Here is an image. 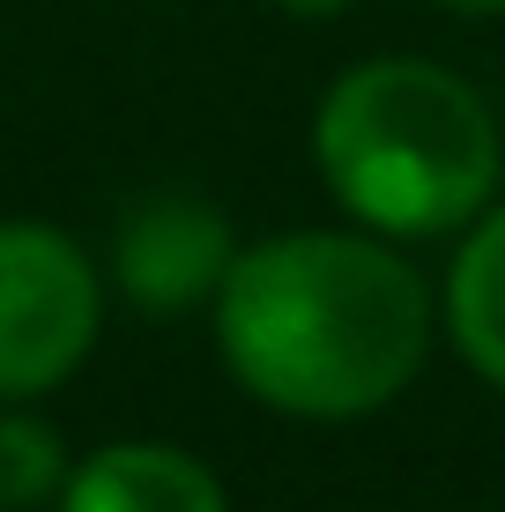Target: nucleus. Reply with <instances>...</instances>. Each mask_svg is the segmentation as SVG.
Here are the masks:
<instances>
[{
    "instance_id": "obj_1",
    "label": "nucleus",
    "mask_w": 505,
    "mask_h": 512,
    "mask_svg": "<svg viewBox=\"0 0 505 512\" xmlns=\"http://www.w3.org/2000/svg\"><path fill=\"white\" fill-rule=\"evenodd\" d=\"M216 349L253 401L350 423L416 379L431 349V290L394 245L283 231L231 260L216 290Z\"/></svg>"
},
{
    "instance_id": "obj_2",
    "label": "nucleus",
    "mask_w": 505,
    "mask_h": 512,
    "mask_svg": "<svg viewBox=\"0 0 505 512\" xmlns=\"http://www.w3.org/2000/svg\"><path fill=\"white\" fill-rule=\"evenodd\" d=\"M312 156L342 208L379 238H446L491 208V104L431 60H364L320 97Z\"/></svg>"
},
{
    "instance_id": "obj_3",
    "label": "nucleus",
    "mask_w": 505,
    "mask_h": 512,
    "mask_svg": "<svg viewBox=\"0 0 505 512\" xmlns=\"http://www.w3.org/2000/svg\"><path fill=\"white\" fill-rule=\"evenodd\" d=\"M104 320L97 268L52 223H0V401L52 394L82 372Z\"/></svg>"
},
{
    "instance_id": "obj_4",
    "label": "nucleus",
    "mask_w": 505,
    "mask_h": 512,
    "mask_svg": "<svg viewBox=\"0 0 505 512\" xmlns=\"http://www.w3.org/2000/svg\"><path fill=\"white\" fill-rule=\"evenodd\" d=\"M231 260H238L231 223L208 201H186V193L142 201L112 238V275L149 320H179L194 305H216Z\"/></svg>"
},
{
    "instance_id": "obj_5",
    "label": "nucleus",
    "mask_w": 505,
    "mask_h": 512,
    "mask_svg": "<svg viewBox=\"0 0 505 512\" xmlns=\"http://www.w3.org/2000/svg\"><path fill=\"white\" fill-rule=\"evenodd\" d=\"M60 512H231V505H223V483L208 475V461L127 438V446H97L90 461L67 468Z\"/></svg>"
},
{
    "instance_id": "obj_6",
    "label": "nucleus",
    "mask_w": 505,
    "mask_h": 512,
    "mask_svg": "<svg viewBox=\"0 0 505 512\" xmlns=\"http://www.w3.org/2000/svg\"><path fill=\"white\" fill-rule=\"evenodd\" d=\"M446 327H454V349L468 357V372L505 386V208H491L454 253Z\"/></svg>"
},
{
    "instance_id": "obj_7",
    "label": "nucleus",
    "mask_w": 505,
    "mask_h": 512,
    "mask_svg": "<svg viewBox=\"0 0 505 512\" xmlns=\"http://www.w3.org/2000/svg\"><path fill=\"white\" fill-rule=\"evenodd\" d=\"M60 483H67V446H60V431L38 423V416L0 409V512L60 505Z\"/></svg>"
},
{
    "instance_id": "obj_8",
    "label": "nucleus",
    "mask_w": 505,
    "mask_h": 512,
    "mask_svg": "<svg viewBox=\"0 0 505 512\" xmlns=\"http://www.w3.org/2000/svg\"><path fill=\"white\" fill-rule=\"evenodd\" d=\"M275 8H290V15H312V23H320V15H342L350 0H275Z\"/></svg>"
},
{
    "instance_id": "obj_9",
    "label": "nucleus",
    "mask_w": 505,
    "mask_h": 512,
    "mask_svg": "<svg viewBox=\"0 0 505 512\" xmlns=\"http://www.w3.org/2000/svg\"><path fill=\"white\" fill-rule=\"evenodd\" d=\"M439 8H454V15H505V0H439Z\"/></svg>"
}]
</instances>
